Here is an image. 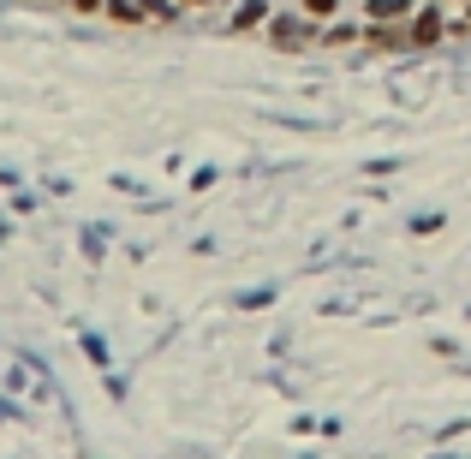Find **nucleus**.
<instances>
[{
	"instance_id": "39448f33",
	"label": "nucleus",
	"mask_w": 471,
	"mask_h": 459,
	"mask_svg": "<svg viewBox=\"0 0 471 459\" xmlns=\"http://www.w3.org/2000/svg\"><path fill=\"white\" fill-rule=\"evenodd\" d=\"M274 18V0H239L233 6V30H263Z\"/></svg>"
},
{
	"instance_id": "7ed1b4c3",
	"label": "nucleus",
	"mask_w": 471,
	"mask_h": 459,
	"mask_svg": "<svg viewBox=\"0 0 471 459\" xmlns=\"http://www.w3.org/2000/svg\"><path fill=\"white\" fill-rule=\"evenodd\" d=\"M424 0H364V24H406Z\"/></svg>"
},
{
	"instance_id": "20e7f679",
	"label": "nucleus",
	"mask_w": 471,
	"mask_h": 459,
	"mask_svg": "<svg viewBox=\"0 0 471 459\" xmlns=\"http://www.w3.org/2000/svg\"><path fill=\"white\" fill-rule=\"evenodd\" d=\"M364 48H376V54H400V48H412V36H406V24H364Z\"/></svg>"
},
{
	"instance_id": "f257e3e1",
	"label": "nucleus",
	"mask_w": 471,
	"mask_h": 459,
	"mask_svg": "<svg viewBox=\"0 0 471 459\" xmlns=\"http://www.w3.org/2000/svg\"><path fill=\"white\" fill-rule=\"evenodd\" d=\"M263 36H269L274 48H293V54H299V48L322 43V24H316L311 13H274L269 24H263Z\"/></svg>"
},
{
	"instance_id": "9b49d317",
	"label": "nucleus",
	"mask_w": 471,
	"mask_h": 459,
	"mask_svg": "<svg viewBox=\"0 0 471 459\" xmlns=\"http://www.w3.org/2000/svg\"><path fill=\"white\" fill-rule=\"evenodd\" d=\"M179 6H209V0H179Z\"/></svg>"
},
{
	"instance_id": "9d476101",
	"label": "nucleus",
	"mask_w": 471,
	"mask_h": 459,
	"mask_svg": "<svg viewBox=\"0 0 471 459\" xmlns=\"http://www.w3.org/2000/svg\"><path fill=\"white\" fill-rule=\"evenodd\" d=\"M66 6H72L78 18H101V13H108V0H66Z\"/></svg>"
},
{
	"instance_id": "0eeeda50",
	"label": "nucleus",
	"mask_w": 471,
	"mask_h": 459,
	"mask_svg": "<svg viewBox=\"0 0 471 459\" xmlns=\"http://www.w3.org/2000/svg\"><path fill=\"white\" fill-rule=\"evenodd\" d=\"M101 18H114V24H149V18H143V0H108Z\"/></svg>"
},
{
	"instance_id": "1a4fd4ad",
	"label": "nucleus",
	"mask_w": 471,
	"mask_h": 459,
	"mask_svg": "<svg viewBox=\"0 0 471 459\" xmlns=\"http://www.w3.org/2000/svg\"><path fill=\"white\" fill-rule=\"evenodd\" d=\"M341 6H346V0H299V13H311L316 24H329V18H341Z\"/></svg>"
},
{
	"instance_id": "423d86ee",
	"label": "nucleus",
	"mask_w": 471,
	"mask_h": 459,
	"mask_svg": "<svg viewBox=\"0 0 471 459\" xmlns=\"http://www.w3.org/2000/svg\"><path fill=\"white\" fill-rule=\"evenodd\" d=\"M322 43H329V48H346V43H364V24H341V18H329V24H322Z\"/></svg>"
},
{
	"instance_id": "6e6552de",
	"label": "nucleus",
	"mask_w": 471,
	"mask_h": 459,
	"mask_svg": "<svg viewBox=\"0 0 471 459\" xmlns=\"http://www.w3.org/2000/svg\"><path fill=\"white\" fill-rule=\"evenodd\" d=\"M179 13H186L179 0H143V18H149V24H173Z\"/></svg>"
},
{
	"instance_id": "f03ea898",
	"label": "nucleus",
	"mask_w": 471,
	"mask_h": 459,
	"mask_svg": "<svg viewBox=\"0 0 471 459\" xmlns=\"http://www.w3.org/2000/svg\"><path fill=\"white\" fill-rule=\"evenodd\" d=\"M406 36L412 48H442L447 43V18H442V0H424L412 18H406Z\"/></svg>"
},
{
	"instance_id": "f8f14e48",
	"label": "nucleus",
	"mask_w": 471,
	"mask_h": 459,
	"mask_svg": "<svg viewBox=\"0 0 471 459\" xmlns=\"http://www.w3.org/2000/svg\"><path fill=\"white\" fill-rule=\"evenodd\" d=\"M466 30H471V0H466Z\"/></svg>"
}]
</instances>
